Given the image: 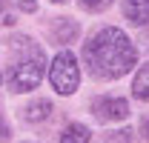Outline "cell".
<instances>
[{"label": "cell", "instance_id": "obj_14", "mask_svg": "<svg viewBox=\"0 0 149 143\" xmlns=\"http://www.w3.org/2000/svg\"><path fill=\"white\" fill-rule=\"evenodd\" d=\"M146 135H149V120H146Z\"/></svg>", "mask_w": 149, "mask_h": 143}, {"label": "cell", "instance_id": "obj_9", "mask_svg": "<svg viewBox=\"0 0 149 143\" xmlns=\"http://www.w3.org/2000/svg\"><path fill=\"white\" fill-rule=\"evenodd\" d=\"M49 112H52V103H49V100H35V103H29V106L23 109V120H29V123L46 120Z\"/></svg>", "mask_w": 149, "mask_h": 143}, {"label": "cell", "instance_id": "obj_12", "mask_svg": "<svg viewBox=\"0 0 149 143\" xmlns=\"http://www.w3.org/2000/svg\"><path fill=\"white\" fill-rule=\"evenodd\" d=\"M35 9H37L35 0H20V12H35Z\"/></svg>", "mask_w": 149, "mask_h": 143}, {"label": "cell", "instance_id": "obj_7", "mask_svg": "<svg viewBox=\"0 0 149 143\" xmlns=\"http://www.w3.org/2000/svg\"><path fill=\"white\" fill-rule=\"evenodd\" d=\"M92 140V132L83 123H69L60 135V143H89Z\"/></svg>", "mask_w": 149, "mask_h": 143}, {"label": "cell", "instance_id": "obj_10", "mask_svg": "<svg viewBox=\"0 0 149 143\" xmlns=\"http://www.w3.org/2000/svg\"><path fill=\"white\" fill-rule=\"evenodd\" d=\"M80 6H83L86 12H103V9L112 6V0H80Z\"/></svg>", "mask_w": 149, "mask_h": 143}, {"label": "cell", "instance_id": "obj_8", "mask_svg": "<svg viewBox=\"0 0 149 143\" xmlns=\"http://www.w3.org/2000/svg\"><path fill=\"white\" fill-rule=\"evenodd\" d=\"M132 94H135L138 100H143V103H149V63L138 69V74H135V80H132Z\"/></svg>", "mask_w": 149, "mask_h": 143}, {"label": "cell", "instance_id": "obj_4", "mask_svg": "<svg viewBox=\"0 0 149 143\" xmlns=\"http://www.w3.org/2000/svg\"><path fill=\"white\" fill-rule=\"evenodd\" d=\"M92 112L97 120L115 123V120H126L129 117V103L123 97H115V94H100V97L92 100Z\"/></svg>", "mask_w": 149, "mask_h": 143}, {"label": "cell", "instance_id": "obj_6", "mask_svg": "<svg viewBox=\"0 0 149 143\" xmlns=\"http://www.w3.org/2000/svg\"><path fill=\"white\" fill-rule=\"evenodd\" d=\"M55 43H69L77 37V23L69 17H55Z\"/></svg>", "mask_w": 149, "mask_h": 143}, {"label": "cell", "instance_id": "obj_1", "mask_svg": "<svg viewBox=\"0 0 149 143\" xmlns=\"http://www.w3.org/2000/svg\"><path fill=\"white\" fill-rule=\"evenodd\" d=\"M83 60L89 66V74L97 80H118L138 63V49L132 46L123 29L103 26L100 32L89 37L83 46Z\"/></svg>", "mask_w": 149, "mask_h": 143}, {"label": "cell", "instance_id": "obj_5", "mask_svg": "<svg viewBox=\"0 0 149 143\" xmlns=\"http://www.w3.org/2000/svg\"><path fill=\"white\" fill-rule=\"evenodd\" d=\"M123 17L132 26H146L149 23V0H123Z\"/></svg>", "mask_w": 149, "mask_h": 143}, {"label": "cell", "instance_id": "obj_13", "mask_svg": "<svg viewBox=\"0 0 149 143\" xmlns=\"http://www.w3.org/2000/svg\"><path fill=\"white\" fill-rule=\"evenodd\" d=\"M52 3H66V0H52Z\"/></svg>", "mask_w": 149, "mask_h": 143}, {"label": "cell", "instance_id": "obj_11", "mask_svg": "<svg viewBox=\"0 0 149 143\" xmlns=\"http://www.w3.org/2000/svg\"><path fill=\"white\" fill-rule=\"evenodd\" d=\"M132 137H135L132 129H120V132H112L109 135V143H132Z\"/></svg>", "mask_w": 149, "mask_h": 143}, {"label": "cell", "instance_id": "obj_3", "mask_svg": "<svg viewBox=\"0 0 149 143\" xmlns=\"http://www.w3.org/2000/svg\"><path fill=\"white\" fill-rule=\"evenodd\" d=\"M49 83L57 94H74L80 86V66H77V57L69 49L55 54L52 60V69H49Z\"/></svg>", "mask_w": 149, "mask_h": 143}, {"label": "cell", "instance_id": "obj_2", "mask_svg": "<svg viewBox=\"0 0 149 143\" xmlns=\"http://www.w3.org/2000/svg\"><path fill=\"white\" fill-rule=\"evenodd\" d=\"M46 54L35 43V37H15L9 40V66H6V86L9 92H32L43 80Z\"/></svg>", "mask_w": 149, "mask_h": 143}]
</instances>
